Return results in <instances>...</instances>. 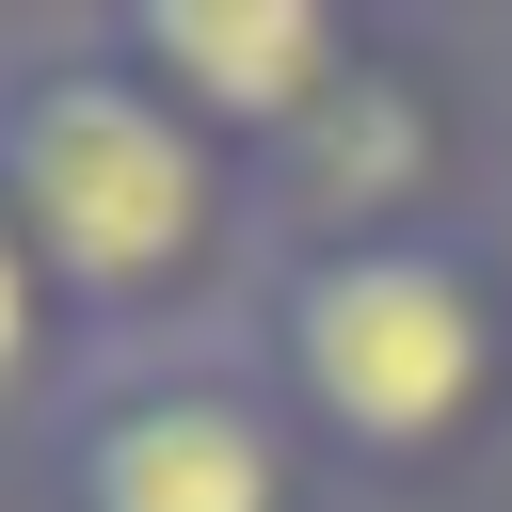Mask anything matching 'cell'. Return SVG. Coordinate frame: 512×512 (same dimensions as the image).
<instances>
[{"mask_svg":"<svg viewBox=\"0 0 512 512\" xmlns=\"http://www.w3.org/2000/svg\"><path fill=\"white\" fill-rule=\"evenodd\" d=\"M0 208L32 224L80 352H192V336H240L272 288L256 176L112 32L0 48Z\"/></svg>","mask_w":512,"mask_h":512,"instance_id":"1","label":"cell"},{"mask_svg":"<svg viewBox=\"0 0 512 512\" xmlns=\"http://www.w3.org/2000/svg\"><path fill=\"white\" fill-rule=\"evenodd\" d=\"M240 352L272 368L304 448L352 464V480L480 464L496 416H512V256H496V224L368 240V256H288L256 288Z\"/></svg>","mask_w":512,"mask_h":512,"instance_id":"2","label":"cell"},{"mask_svg":"<svg viewBox=\"0 0 512 512\" xmlns=\"http://www.w3.org/2000/svg\"><path fill=\"white\" fill-rule=\"evenodd\" d=\"M32 448H48V512H304L320 496V448L240 336L96 352Z\"/></svg>","mask_w":512,"mask_h":512,"instance_id":"3","label":"cell"},{"mask_svg":"<svg viewBox=\"0 0 512 512\" xmlns=\"http://www.w3.org/2000/svg\"><path fill=\"white\" fill-rule=\"evenodd\" d=\"M464 208V80L432 64V32H384L352 48V80L256 160V256H368V240H448Z\"/></svg>","mask_w":512,"mask_h":512,"instance_id":"4","label":"cell"},{"mask_svg":"<svg viewBox=\"0 0 512 512\" xmlns=\"http://www.w3.org/2000/svg\"><path fill=\"white\" fill-rule=\"evenodd\" d=\"M96 32H112L240 176H256V160L352 80V48H368L352 0H128V16H96Z\"/></svg>","mask_w":512,"mask_h":512,"instance_id":"5","label":"cell"},{"mask_svg":"<svg viewBox=\"0 0 512 512\" xmlns=\"http://www.w3.org/2000/svg\"><path fill=\"white\" fill-rule=\"evenodd\" d=\"M80 368H96V352H80V320H64L48 256H32V224L0 208V432H48Z\"/></svg>","mask_w":512,"mask_h":512,"instance_id":"6","label":"cell"},{"mask_svg":"<svg viewBox=\"0 0 512 512\" xmlns=\"http://www.w3.org/2000/svg\"><path fill=\"white\" fill-rule=\"evenodd\" d=\"M496 256H512V176H496Z\"/></svg>","mask_w":512,"mask_h":512,"instance_id":"7","label":"cell"}]
</instances>
